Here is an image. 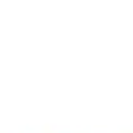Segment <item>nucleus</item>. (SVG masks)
<instances>
[]
</instances>
